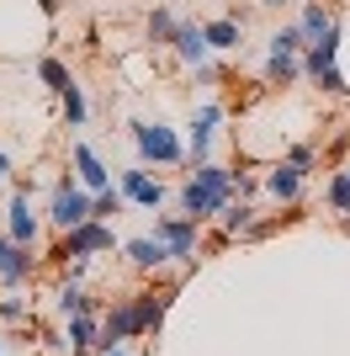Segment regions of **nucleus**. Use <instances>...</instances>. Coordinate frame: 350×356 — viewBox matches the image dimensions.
Masks as SVG:
<instances>
[{
    "mask_svg": "<svg viewBox=\"0 0 350 356\" xmlns=\"http://www.w3.org/2000/svg\"><path fill=\"white\" fill-rule=\"evenodd\" d=\"M239 176H244V170H228V165H212V160L197 165V176L181 186V213H186V218H197V223L218 218V213L233 202Z\"/></svg>",
    "mask_w": 350,
    "mask_h": 356,
    "instance_id": "obj_1",
    "label": "nucleus"
},
{
    "mask_svg": "<svg viewBox=\"0 0 350 356\" xmlns=\"http://www.w3.org/2000/svg\"><path fill=\"white\" fill-rule=\"evenodd\" d=\"M303 54H308L303 27H276L265 38V80L271 86H292L303 74Z\"/></svg>",
    "mask_w": 350,
    "mask_h": 356,
    "instance_id": "obj_2",
    "label": "nucleus"
},
{
    "mask_svg": "<svg viewBox=\"0 0 350 356\" xmlns=\"http://www.w3.org/2000/svg\"><path fill=\"white\" fill-rule=\"evenodd\" d=\"M335 54H340V27H329L319 43H308V54H303V74L324 90V96H345V90H350L345 74L335 70Z\"/></svg>",
    "mask_w": 350,
    "mask_h": 356,
    "instance_id": "obj_3",
    "label": "nucleus"
},
{
    "mask_svg": "<svg viewBox=\"0 0 350 356\" xmlns=\"http://www.w3.org/2000/svg\"><path fill=\"white\" fill-rule=\"evenodd\" d=\"M112 250H117L112 223L90 218V223H80V229H69V234H58L53 261H90V255H112Z\"/></svg>",
    "mask_w": 350,
    "mask_h": 356,
    "instance_id": "obj_4",
    "label": "nucleus"
},
{
    "mask_svg": "<svg viewBox=\"0 0 350 356\" xmlns=\"http://www.w3.org/2000/svg\"><path fill=\"white\" fill-rule=\"evenodd\" d=\"M128 128H133V149H138L144 165H181L186 160L175 128H165V122H128Z\"/></svg>",
    "mask_w": 350,
    "mask_h": 356,
    "instance_id": "obj_5",
    "label": "nucleus"
},
{
    "mask_svg": "<svg viewBox=\"0 0 350 356\" xmlns=\"http://www.w3.org/2000/svg\"><path fill=\"white\" fill-rule=\"evenodd\" d=\"M48 218H53L58 234H69L80 223H90V192L80 181H58L53 186V202H48Z\"/></svg>",
    "mask_w": 350,
    "mask_h": 356,
    "instance_id": "obj_6",
    "label": "nucleus"
},
{
    "mask_svg": "<svg viewBox=\"0 0 350 356\" xmlns=\"http://www.w3.org/2000/svg\"><path fill=\"white\" fill-rule=\"evenodd\" d=\"M154 234L170 245L175 261H197V218H186V213H165V218H154Z\"/></svg>",
    "mask_w": 350,
    "mask_h": 356,
    "instance_id": "obj_7",
    "label": "nucleus"
},
{
    "mask_svg": "<svg viewBox=\"0 0 350 356\" xmlns=\"http://www.w3.org/2000/svg\"><path fill=\"white\" fill-rule=\"evenodd\" d=\"M6 234L16 239V245H27L32 250V239H38V213H32V192L16 181L11 186V208H6Z\"/></svg>",
    "mask_w": 350,
    "mask_h": 356,
    "instance_id": "obj_8",
    "label": "nucleus"
},
{
    "mask_svg": "<svg viewBox=\"0 0 350 356\" xmlns=\"http://www.w3.org/2000/svg\"><path fill=\"white\" fill-rule=\"evenodd\" d=\"M133 335H138V314H133V298H117L112 309L101 314V351H117V346L122 341H133Z\"/></svg>",
    "mask_w": 350,
    "mask_h": 356,
    "instance_id": "obj_9",
    "label": "nucleus"
},
{
    "mask_svg": "<svg viewBox=\"0 0 350 356\" xmlns=\"http://www.w3.org/2000/svg\"><path fill=\"white\" fill-rule=\"evenodd\" d=\"M218 122H223V106L218 102H202V106H197V118H191V144H186V160L191 165H207V149H212Z\"/></svg>",
    "mask_w": 350,
    "mask_h": 356,
    "instance_id": "obj_10",
    "label": "nucleus"
},
{
    "mask_svg": "<svg viewBox=\"0 0 350 356\" xmlns=\"http://www.w3.org/2000/svg\"><path fill=\"white\" fill-rule=\"evenodd\" d=\"M122 197H128L133 208H160L165 202V186H160V176H149V165H133V170H122Z\"/></svg>",
    "mask_w": 350,
    "mask_h": 356,
    "instance_id": "obj_11",
    "label": "nucleus"
},
{
    "mask_svg": "<svg viewBox=\"0 0 350 356\" xmlns=\"http://www.w3.org/2000/svg\"><path fill=\"white\" fill-rule=\"evenodd\" d=\"M170 287H144V293H133V314H138V335H154L165 325V309H170Z\"/></svg>",
    "mask_w": 350,
    "mask_h": 356,
    "instance_id": "obj_12",
    "label": "nucleus"
},
{
    "mask_svg": "<svg viewBox=\"0 0 350 356\" xmlns=\"http://www.w3.org/2000/svg\"><path fill=\"white\" fill-rule=\"evenodd\" d=\"M32 266H38V261H32L27 245H16L11 234H0V282H6V287H22L32 277Z\"/></svg>",
    "mask_w": 350,
    "mask_h": 356,
    "instance_id": "obj_13",
    "label": "nucleus"
},
{
    "mask_svg": "<svg viewBox=\"0 0 350 356\" xmlns=\"http://www.w3.org/2000/svg\"><path fill=\"white\" fill-rule=\"evenodd\" d=\"M69 160H74V181H80L85 192H106V186H112V170L101 165V154H96L90 144H74Z\"/></svg>",
    "mask_w": 350,
    "mask_h": 356,
    "instance_id": "obj_14",
    "label": "nucleus"
},
{
    "mask_svg": "<svg viewBox=\"0 0 350 356\" xmlns=\"http://www.w3.org/2000/svg\"><path fill=\"white\" fill-rule=\"evenodd\" d=\"M175 59L181 64H191V70H202L207 64V54H212V43H207V32L197 27V22H181V27H175Z\"/></svg>",
    "mask_w": 350,
    "mask_h": 356,
    "instance_id": "obj_15",
    "label": "nucleus"
},
{
    "mask_svg": "<svg viewBox=\"0 0 350 356\" xmlns=\"http://www.w3.org/2000/svg\"><path fill=\"white\" fill-rule=\"evenodd\" d=\"M122 250H128V261H133L138 271H160L165 261H175V255H170V245H165L160 234H138V239H128Z\"/></svg>",
    "mask_w": 350,
    "mask_h": 356,
    "instance_id": "obj_16",
    "label": "nucleus"
},
{
    "mask_svg": "<svg viewBox=\"0 0 350 356\" xmlns=\"http://www.w3.org/2000/svg\"><path fill=\"white\" fill-rule=\"evenodd\" d=\"M265 192L276 197V202H297V197H303V170H297V165H271V176H265Z\"/></svg>",
    "mask_w": 350,
    "mask_h": 356,
    "instance_id": "obj_17",
    "label": "nucleus"
},
{
    "mask_svg": "<svg viewBox=\"0 0 350 356\" xmlns=\"http://www.w3.org/2000/svg\"><path fill=\"white\" fill-rule=\"evenodd\" d=\"M207 43H212V54H233L239 48V38H244V22L239 16H212V22H202Z\"/></svg>",
    "mask_w": 350,
    "mask_h": 356,
    "instance_id": "obj_18",
    "label": "nucleus"
},
{
    "mask_svg": "<svg viewBox=\"0 0 350 356\" xmlns=\"http://www.w3.org/2000/svg\"><path fill=\"white\" fill-rule=\"evenodd\" d=\"M64 341H69V351H90V346L101 341V319L96 314H74V319H64Z\"/></svg>",
    "mask_w": 350,
    "mask_h": 356,
    "instance_id": "obj_19",
    "label": "nucleus"
},
{
    "mask_svg": "<svg viewBox=\"0 0 350 356\" xmlns=\"http://www.w3.org/2000/svg\"><path fill=\"white\" fill-rule=\"evenodd\" d=\"M53 303H58V314H64V319H74V314H96V298H90L80 282H64Z\"/></svg>",
    "mask_w": 350,
    "mask_h": 356,
    "instance_id": "obj_20",
    "label": "nucleus"
},
{
    "mask_svg": "<svg viewBox=\"0 0 350 356\" xmlns=\"http://www.w3.org/2000/svg\"><path fill=\"white\" fill-rule=\"evenodd\" d=\"M255 223H260V218H255V208H249V202H228V208L218 213V229H223V234H244V239H249V229H255Z\"/></svg>",
    "mask_w": 350,
    "mask_h": 356,
    "instance_id": "obj_21",
    "label": "nucleus"
},
{
    "mask_svg": "<svg viewBox=\"0 0 350 356\" xmlns=\"http://www.w3.org/2000/svg\"><path fill=\"white\" fill-rule=\"evenodd\" d=\"M297 27H303V38H308V43H319L324 32L335 27V16L324 11L319 0H303V16H297Z\"/></svg>",
    "mask_w": 350,
    "mask_h": 356,
    "instance_id": "obj_22",
    "label": "nucleus"
},
{
    "mask_svg": "<svg viewBox=\"0 0 350 356\" xmlns=\"http://www.w3.org/2000/svg\"><path fill=\"white\" fill-rule=\"evenodd\" d=\"M122 186H106V192H90V218H101V223H112L117 213H122Z\"/></svg>",
    "mask_w": 350,
    "mask_h": 356,
    "instance_id": "obj_23",
    "label": "nucleus"
},
{
    "mask_svg": "<svg viewBox=\"0 0 350 356\" xmlns=\"http://www.w3.org/2000/svg\"><path fill=\"white\" fill-rule=\"evenodd\" d=\"M58 102H64V122H69V128H80V122L90 118V106H85V90H80V86L58 90Z\"/></svg>",
    "mask_w": 350,
    "mask_h": 356,
    "instance_id": "obj_24",
    "label": "nucleus"
},
{
    "mask_svg": "<svg viewBox=\"0 0 350 356\" xmlns=\"http://www.w3.org/2000/svg\"><path fill=\"white\" fill-rule=\"evenodd\" d=\"M175 27H181V22H175L170 11H149V43H175Z\"/></svg>",
    "mask_w": 350,
    "mask_h": 356,
    "instance_id": "obj_25",
    "label": "nucleus"
},
{
    "mask_svg": "<svg viewBox=\"0 0 350 356\" xmlns=\"http://www.w3.org/2000/svg\"><path fill=\"white\" fill-rule=\"evenodd\" d=\"M38 74H43V86H48V90H69V86H74V74L64 70L58 59H38Z\"/></svg>",
    "mask_w": 350,
    "mask_h": 356,
    "instance_id": "obj_26",
    "label": "nucleus"
},
{
    "mask_svg": "<svg viewBox=\"0 0 350 356\" xmlns=\"http://www.w3.org/2000/svg\"><path fill=\"white\" fill-rule=\"evenodd\" d=\"M324 197H329V208H335V213H350V176H345V170L329 176V192H324Z\"/></svg>",
    "mask_w": 350,
    "mask_h": 356,
    "instance_id": "obj_27",
    "label": "nucleus"
},
{
    "mask_svg": "<svg viewBox=\"0 0 350 356\" xmlns=\"http://www.w3.org/2000/svg\"><path fill=\"white\" fill-rule=\"evenodd\" d=\"M287 165H297V170L308 176V170L319 165V149H313V144H292V149H287Z\"/></svg>",
    "mask_w": 350,
    "mask_h": 356,
    "instance_id": "obj_28",
    "label": "nucleus"
},
{
    "mask_svg": "<svg viewBox=\"0 0 350 356\" xmlns=\"http://www.w3.org/2000/svg\"><path fill=\"white\" fill-rule=\"evenodd\" d=\"M0 319H6V325H27V303H22V298H6V303H0Z\"/></svg>",
    "mask_w": 350,
    "mask_h": 356,
    "instance_id": "obj_29",
    "label": "nucleus"
},
{
    "mask_svg": "<svg viewBox=\"0 0 350 356\" xmlns=\"http://www.w3.org/2000/svg\"><path fill=\"white\" fill-rule=\"evenodd\" d=\"M32 6H38L43 16H58V0H32Z\"/></svg>",
    "mask_w": 350,
    "mask_h": 356,
    "instance_id": "obj_30",
    "label": "nucleus"
},
{
    "mask_svg": "<svg viewBox=\"0 0 350 356\" xmlns=\"http://www.w3.org/2000/svg\"><path fill=\"white\" fill-rule=\"evenodd\" d=\"M0 181H11V160L6 154H0Z\"/></svg>",
    "mask_w": 350,
    "mask_h": 356,
    "instance_id": "obj_31",
    "label": "nucleus"
},
{
    "mask_svg": "<svg viewBox=\"0 0 350 356\" xmlns=\"http://www.w3.org/2000/svg\"><path fill=\"white\" fill-rule=\"evenodd\" d=\"M260 6H265V11H276V6H292V0H260Z\"/></svg>",
    "mask_w": 350,
    "mask_h": 356,
    "instance_id": "obj_32",
    "label": "nucleus"
},
{
    "mask_svg": "<svg viewBox=\"0 0 350 356\" xmlns=\"http://www.w3.org/2000/svg\"><path fill=\"white\" fill-rule=\"evenodd\" d=\"M101 356H128V351H122V346H117V351H101Z\"/></svg>",
    "mask_w": 350,
    "mask_h": 356,
    "instance_id": "obj_33",
    "label": "nucleus"
},
{
    "mask_svg": "<svg viewBox=\"0 0 350 356\" xmlns=\"http://www.w3.org/2000/svg\"><path fill=\"white\" fill-rule=\"evenodd\" d=\"M345 176H350V165H345Z\"/></svg>",
    "mask_w": 350,
    "mask_h": 356,
    "instance_id": "obj_34",
    "label": "nucleus"
},
{
    "mask_svg": "<svg viewBox=\"0 0 350 356\" xmlns=\"http://www.w3.org/2000/svg\"><path fill=\"white\" fill-rule=\"evenodd\" d=\"M74 356H85V351H74Z\"/></svg>",
    "mask_w": 350,
    "mask_h": 356,
    "instance_id": "obj_35",
    "label": "nucleus"
}]
</instances>
